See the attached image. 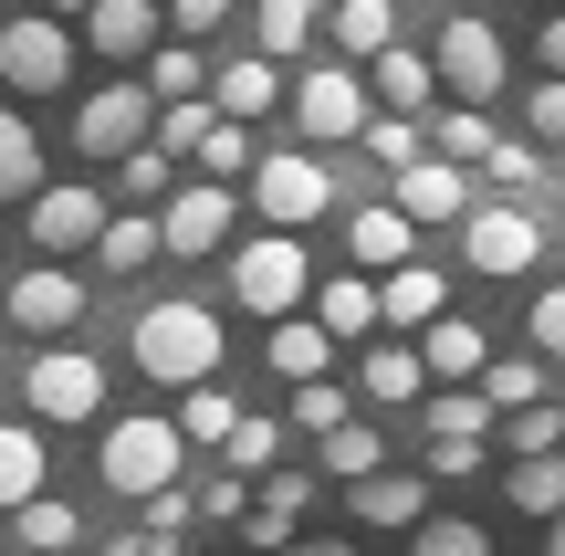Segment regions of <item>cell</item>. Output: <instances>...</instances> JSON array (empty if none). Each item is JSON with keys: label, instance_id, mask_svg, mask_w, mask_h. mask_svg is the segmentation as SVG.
Returning <instances> with one entry per match:
<instances>
[{"label": "cell", "instance_id": "6da1fadb", "mask_svg": "<svg viewBox=\"0 0 565 556\" xmlns=\"http://www.w3.org/2000/svg\"><path fill=\"white\" fill-rule=\"evenodd\" d=\"M126 347H137V368L158 378V389H200V378H221V315L189 305V294H168V305L137 315Z\"/></svg>", "mask_w": 565, "mask_h": 556}, {"label": "cell", "instance_id": "7a4b0ae2", "mask_svg": "<svg viewBox=\"0 0 565 556\" xmlns=\"http://www.w3.org/2000/svg\"><path fill=\"white\" fill-rule=\"evenodd\" d=\"M303 284H315V263H303L294 231H263V242L231 252V294H242L252 315H294V305H303Z\"/></svg>", "mask_w": 565, "mask_h": 556}, {"label": "cell", "instance_id": "3957f363", "mask_svg": "<svg viewBox=\"0 0 565 556\" xmlns=\"http://www.w3.org/2000/svg\"><path fill=\"white\" fill-rule=\"evenodd\" d=\"M429 74H440L461 105H492V95H503V32H492L482 11H450V21H440V53H429Z\"/></svg>", "mask_w": 565, "mask_h": 556}, {"label": "cell", "instance_id": "277c9868", "mask_svg": "<svg viewBox=\"0 0 565 556\" xmlns=\"http://www.w3.org/2000/svg\"><path fill=\"white\" fill-rule=\"evenodd\" d=\"M252 210H263L273 231H303V221H324V210H335V179H324L303 147H282V158H252Z\"/></svg>", "mask_w": 565, "mask_h": 556}, {"label": "cell", "instance_id": "5b68a950", "mask_svg": "<svg viewBox=\"0 0 565 556\" xmlns=\"http://www.w3.org/2000/svg\"><path fill=\"white\" fill-rule=\"evenodd\" d=\"M179 462H189L179 420H116L105 431V483L116 494H158V483H179Z\"/></svg>", "mask_w": 565, "mask_h": 556}, {"label": "cell", "instance_id": "8992f818", "mask_svg": "<svg viewBox=\"0 0 565 556\" xmlns=\"http://www.w3.org/2000/svg\"><path fill=\"white\" fill-rule=\"evenodd\" d=\"M63 74H74V32H63L53 11L0 21V84H11V95H53Z\"/></svg>", "mask_w": 565, "mask_h": 556}, {"label": "cell", "instance_id": "52a82bcc", "mask_svg": "<svg viewBox=\"0 0 565 556\" xmlns=\"http://www.w3.org/2000/svg\"><path fill=\"white\" fill-rule=\"evenodd\" d=\"M461 252H471V273H492V284H503V273H534V252H545V221H534V210H461Z\"/></svg>", "mask_w": 565, "mask_h": 556}, {"label": "cell", "instance_id": "ba28073f", "mask_svg": "<svg viewBox=\"0 0 565 556\" xmlns=\"http://www.w3.org/2000/svg\"><path fill=\"white\" fill-rule=\"evenodd\" d=\"M21 399H32L42 420H95V410H105V368H95L84 347H42L32 378H21Z\"/></svg>", "mask_w": 565, "mask_h": 556}, {"label": "cell", "instance_id": "9c48e42d", "mask_svg": "<svg viewBox=\"0 0 565 556\" xmlns=\"http://www.w3.org/2000/svg\"><path fill=\"white\" fill-rule=\"evenodd\" d=\"M231 242V179H200V189H168V210H158V252H221Z\"/></svg>", "mask_w": 565, "mask_h": 556}, {"label": "cell", "instance_id": "30bf717a", "mask_svg": "<svg viewBox=\"0 0 565 556\" xmlns=\"http://www.w3.org/2000/svg\"><path fill=\"white\" fill-rule=\"evenodd\" d=\"M147 116H158V95H147V84H105V95H84L74 147H84V158H126V147L147 137Z\"/></svg>", "mask_w": 565, "mask_h": 556}, {"label": "cell", "instance_id": "8fae6325", "mask_svg": "<svg viewBox=\"0 0 565 556\" xmlns=\"http://www.w3.org/2000/svg\"><path fill=\"white\" fill-rule=\"evenodd\" d=\"M294 126H303V137H356V126H366V84L356 74H345V63H315V74H303L294 84Z\"/></svg>", "mask_w": 565, "mask_h": 556}, {"label": "cell", "instance_id": "7c38bea8", "mask_svg": "<svg viewBox=\"0 0 565 556\" xmlns=\"http://www.w3.org/2000/svg\"><path fill=\"white\" fill-rule=\"evenodd\" d=\"M95 231H105V200H95L84 179H53V189H32V242H42V252H84Z\"/></svg>", "mask_w": 565, "mask_h": 556}, {"label": "cell", "instance_id": "4fadbf2b", "mask_svg": "<svg viewBox=\"0 0 565 556\" xmlns=\"http://www.w3.org/2000/svg\"><path fill=\"white\" fill-rule=\"evenodd\" d=\"M0 305H11V326H32V336H63L84 315V284L63 263H42V273H21V284H0Z\"/></svg>", "mask_w": 565, "mask_h": 556}, {"label": "cell", "instance_id": "5bb4252c", "mask_svg": "<svg viewBox=\"0 0 565 556\" xmlns=\"http://www.w3.org/2000/svg\"><path fill=\"white\" fill-rule=\"evenodd\" d=\"M74 21H84V42H95V53H105V63H137V53H147V42H158V32H168V21H158V0H84V11H74Z\"/></svg>", "mask_w": 565, "mask_h": 556}, {"label": "cell", "instance_id": "9a60e30c", "mask_svg": "<svg viewBox=\"0 0 565 556\" xmlns=\"http://www.w3.org/2000/svg\"><path fill=\"white\" fill-rule=\"evenodd\" d=\"M440 305H450V284H440V273L419 263V252L377 273V326H408V336H419V326H429V315H440Z\"/></svg>", "mask_w": 565, "mask_h": 556}, {"label": "cell", "instance_id": "2e32d148", "mask_svg": "<svg viewBox=\"0 0 565 556\" xmlns=\"http://www.w3.org/2000/svg\"><path fill=\"white\" fill-rule=\"evenodd\" d=\"M398 210H408V221H461V210H471V179L450 158H408L398 168Z\"/></svg>", "mask_w": 565, "mask_h": 556}, {"label": "cell", "instance_id": "e0dca14e", "mask_svg": "<svg viewBox=\"0 0 565 556\" xmlns=\"http://www.w3.org/2000/svg\"><path fill=\"white\" fill-rule=\"evenodd\" d=\"M345 252H356L366 273H387V263H408V252H419V221H408L398 200H387V210H356V221H345Z\"/></svg>", "mask_w": 565, "mask_h": 556}, {"label": "cell", "instance_id": "ac0fdd59", "mask_svg": "<svg viewBox=\"0 0 565 556\" xmlns=\"http://www.w3.org/2000/svg\"><path fill=\"white\" fill-rule=\"evenodd\" d=\"M482 326H471V315H429V326H419V368L429 378H482Z\"/></svg>", "mask_w": 565, "mask_h": 556}, {"label": "cell", "instance_id": "d6986e66", "mask_svg": "<svg viewBox=\"0 0 565 556\" xmlns=\"http://www.w3.org/2000/svg\"><path fill=\"white\" fill-rule=\"evenodd\" d=\"M273 95H282V74H273V53H242V63H221V74H210V105H221V116H273Z\"/></svg>", "mask_w": 565, "mask_h": 556}, {"label": "cell", "instance_id": "ffe728a7", "mask_svg": "<svg viewBox=\"0 0 565 556\" xmlns=\"http://www.w3.org/2000/svg\"><path fill=\"white\" fill-rule=\"evenodd\" d=\"M419 515H429V483L419 473H387V462L356 473V525H419Z\"/></svg>", "mask_w": 565, "mask_h": 556}, {"label": "cell", "instance_id": "44dd1931", "mask_svg": "<svg viewBox=\"0 0 565 556\" xmlns=\"http://www.w3.org/2000/svg\"><path fill=\"white\" fill-rule=\"evenodd\" d=\"M377 105H398V116H419L429 95H440V74H429V53H408V42H377Z\"/></svg>", "mask_w": 565, "mask_h": 556}, {"label": "cell", "instance_id": "7402d4cb", "mask_svg": "<svg viewBox=\"0 0 565 556\" xmlns=\"http://www.w3.org/2000/svg\"><path fill=\"white\" fill-rule=\"evenodd\" d=\"M95 252H105V273H147L158 263V210H105Z\"/></svg>", "mask_w": 565, "mask_h": 556}, {"label": "cell", "instance_id": "603a6c76", "mask_svg": "<svg viewBox=\"0 0 565 556\" xmlns=\"http://www.w3.org/2000/svg\"><path fill=\"white\" fill-rule=\"evenodd\" d=\"M273 368L282 378H324L335 368V336H324L315 315H273Z\"/></svg>", "mask_w": 565, "mask_h": 556}, {"label": "cell", "instance_id": "cb8c5ba5", "mask_svg": "<svg viewBox=\"0 0 565 556\" xmlns=\"http://www.w3.org/2000/svg\"><path fill=\"white\" fill-rule=\"evenodd\" d=\"M315 326L335 336V347H345V336H366V326H377V284H366V273H335V284L315 294Z\"/></svg>", "mask_w": 565, "mask_h": 556}, {"label": "cell", "instance_id": "d4e9b609", "mask_svg": "<svg viewBox=\"0 0 565 556\" xmlns=\"http://www.w3.org/2000/svg\"><path fill=\"white\" fill-rule=\"evenodd\" d=\"M11 536L32 546V556H63V546H84V515L53 504V494H32V504H11Z\"/></svg>", "mask_w": 565, "mask_h": 556}, {"label": "cell", "instance_id": "484cf974", "mask_svg": "<svg viewBox=\"0 0 565 556\" xmlns=\"http://www.w3.org/2000/svg\"><path fill=\"white\" fill-rule=\"evenodd\" d=\"M42 494V431H21V420H0V515L11 504Z\"/></svg>", "mask_w": 565, "mask_h": 556}, {"label": "cell", "instance_id": "4316f807", "mask_svg": "<svg viewBox=\"0 0 565 556\" xmlns=\"http://www.w3.org/2000/svg\"><path fill=\"white\" fill-rule=\"evenodd\" d=\"M503 494L524 504V515H555V504H565V452H513Z\"/></svg>", "mask_w": 565, "mask_h": 556}, {"label": "cell", "instance_id": "83f0119b", "mask_svg": "<svg viewBox=\"0 0 565 556\" xmlns=\"http://www.w3.org/2000/svg\"><path fill=\"white\" fill-rule=\"evenodd\" d=\"M32 189H42V137L0 105V200H32Z\"/></svg>", "mask_w": 565, "mask_h": 556}, {"label": "cell", "instance_id": "f1b7e54d", "mask_svg": "<svg viewBox=\"0 0 565 556\" xmlns=\"http://www.w3.org/2000/svg\"><path fill=\"white\" fill-rule=\"evenodd\" d=\"M315 11L324 0H252V42H263V53H303V42H315Z\"/></svg>", "mask_w": 565, "mask_h": 556}, {"label": "cell", "instance_id": "f546056e", "mask_svg": "<svg viewBox=\"0 0 565 556\" xmlns=\"http://www.w3.org/2000/svg\"><path fill=\"white\" fill-rule=\"evenodd\" d=\"M366 399H387V410H408V399L429 389V368H419V347H377L366 357V378H356Z\"/></svg>", "mask_w": 565, "mask_h": 556}, {"label": "cell", "instance_id": "4dcf8cb0", "mask_svg": "<svg viewBox=\"0 0 565 556\" xmlns=\"http://www.w3.org/2000/svg\"><path fill=\"white\" fill-rule=\"evenodd\" d=\"M147 95H210V63L189 53V42H147Z\"/></svg>", "mask_w": 565, "mask_h": 556}, {"label": "cell", "instance_id": "1f68e13d", "mask_svg": "<svg viewBox=\"0 0 565 556\" xmlns=\"http://www.w3.org/2000/svg\"><path fill=\"white\" fill-rule=\"evenodd\" d=\"M231 420H242V399H231L221 378H200V389L179 399V441H210V452H221V431H231Z\"/></svg>", "mask_w": 565, "mask_h": 556}, {"label": "cell", "instance_id": "d6a6232c", "mask_svg": "<svg viewBox=\"0 0 565 556\" xmlns=\"http://www.w3.org/2000/svg\"><path fill=\"white\" fill-rule=\"evenodd\" d=\"M408 556H492V536L471 515H419L408 525Z\"/></svg>", "mask_w": 565, "mask_h": 556}, {"label": "cell", "instance_id": "836d02e7", "mask_svg": "<svg viewBox=\"0 0 565 556\" xmlns=\"http://www.w3.org/2000/svg\"><path fill=\"white\" fill-rule=\"evenodd\" d=\"M377 42H398V11L387 0H335V53H377Z\"/></svg>", "mask_w": 565, "mask_h": 556}, {"label": "cell", "instance_id": "e575fe53", "mask_svg": "<svg viewBox=\"0 0 565 556\" xmlns=\"http://www.w3.org/2000/svg\"><path fill=\"white\" fill-rule=\"evenodd\" d=\"M189 158H200L210 179H242V168H252V126H242V116H210V126H200V147H189Z\"/></svg>", "mask_w": 565, "mask_h": 556}, {"label": "cell", "instance_id": "d590c367", "mask_svg": "<svg viewBox=\"0 0 565 556\" xmlns=\"http://www.w3.org/2000/svg\"><path fill=\"white\" fill-rule=\"evenodd\" d=\"M419 420H429V441H482L492 431V399L482 389H450V399H429Z\"/></svg>", "mask_w": 565, "mask_h": 556}, {"label": "cell", "instance_id": "8d00e7d4", "mask_svg": "<svg viewBox=\"0 0 565 556\" xmlns=\"http://www.w3.org/2000/svg\"><path fill=\"white\" fill-rule=\"evenodd\" d=\"M492 420H503V452H555V441H565L555 399H524V410H492Z\"/></svg>", "mask_w": 565, "mask_h": 556}, {"label": "cell", "instance_id": "74e56055", "mask_svg": "<svg viewBox=\"0 0 565 556\" xmlns=\"http://www.w3.org/2000/svg\"><path fill=\"white\" fill-rule=\"evenodd\" d=\"M377 431H366V420H335V431H324V473H335V483H356V473H377Z\"/></svg>", "mask_w": 565, "mask_h": 556}, {"label": "cell", "instance_id": "f35d334b", "mask_svg": "<svg viewBox=\"0 0 565 556\" xmlns=\"http://www.w3.org/2000/svg\"><path fill=\"white\" fill-rule=\"evenodd\" d=\"M440 158L450 168H482L492 158V116H482V105H450V116H440Z\"/></svg>", "mask_w": 565, "mask_h": 556}, {"label": "cell", "instance_id": "ab89813d", "mask_svg": "<svg viewBox=\"0 0 565 556\" xmlns=\"http://www.w3.org/2000/svg\"><path fill=\"white\" fill-rule=\"evenodd\" d=\"M221 452H231V473H273V452H282V420H231V431H221Z\"/></svg>", "mask_w": 565, "mask_h": 556}, {"label": "cell", "instance_id": "60d3db41", "mask_svg": "<svg viewBox=\"0 0 565 556\" xmlns=\"http://www.w3.org/2000/svg\"><path fill=\"white\" fill-rule=\"evenodd\" d=\"M482 399L492 410H524V399H545V368H534V357H503V368H492L482 357Z\"/></svg>", "mask_w": 565, "mask_h": 556}, {"label": "cell", "instance_id": "b9f144b4", "mask_svg": "<svg viewBox=\"0 0 565 556\" xmlns=\"http://www.w3.org/2000/svg\"><path fill=\"white\" fill-rule=\"evenodd\" d=\"M356 137H366V158H387V168H408V158H419V126H408L398 105H387V116H366Z\"/></svg>", "mask_w": 565, "mask_h": 556}, {"label": "cell", "instance_id": "7bdbcfd3", "mask_svg": "<svg viewBox=\"0 0 565 556\" xmlns=\"http://www.w3.org/2000/svg\"><path fill=\"white\" fill-rule=\"evenodd\" d=\"M294 420H303V431H335V420H345V389H335V378H294Z\"/></svg>", "mask_w": 565, "mask_h": 556}, {"label": "cell", "instance_id": "ee69618b", "mask_svg": "<svg viewBox=\"0 0 565 556\" xmlns=\"http://www.w3.org/2000/svg\"><path fill=\"white\" fill-rule=\"evenodd\" d=\"M116 168H126V200H158V189H168V147H147V137L126 147Z\"/></svg>", "mask_w": 565, "mask_h": 556}, {"label": "cell", "instance_id": "f6af8a7d", "mask_svg": "<svg viewBox=\"0 0 565 556\" xmlns=\"http://www.w3.org/2000/svg\"><path fill=\"white\" fill-rule=\"evenodd\" d=\"M534 137H545L555 158H565V74H545V84H534Z\"/></svg>", "mask_w": 565, "mask_h": 556}, {"label": "cell", "instance_id": "bcb514c9", "mask_svg": "<svg viewBox=\"0 0 565 556\" xmlns=\"http://www.w3.org/2000/svg\"><path fill=\"white\" fill-rule=\"evenodd\" d=\"M221 21H231V0H168V32H179V42L221 32Z\"/></svg>", "mask_w": 565, "mask_h": 556}, {"label": "cell", "instance_id": "7dc6e473", "mask_svg": "<svg viewBox=\"0 0 565 556\" xmlns=\"http://www.w3.org/2000/svg\"><path fill=\"white\" fill-rule=\"evenodd\" d=\"M534 347H545V357H565V284H545V294H534Z\"/></svg>", "mask_w": 565, "mask_h": 556}, {"label": "cell", "instance_id": "c3c4849f", "mask_svg": "<svg viewBox=\"0 0 565 556\" xmlns=\"http://www.w3.org/2000/svg\"><path fill=\"white\" fill-rule=\"evenodd\" d=\"M482 168H492L503 189H534V168H545V158H534V147H503V137H492V158H482Z\"/></svg>", "mask_w": 565, "mask_h": 556}, {"label": "cell", "instance_id": "681fc988", "mask_svg": "<svg viewBox=\"0 0 565 556\" xmlns=\"http://www.w3.org/2000/svg\"><path fill=\"white\" fill-rule=\"evenodd\" d=\"M189 504H200V515H210V525H231V515H242V504H252V494H242V473H221V483H200V494H189Z\"/></svg>", "mask_w": 565, "mask_h": 556}, {"label": "cell", "instance_id": "f907efd6", "mask_svg": "<svg viewBox=\"0 0 565 556\" xmlns=\"http://www.w3.org/2000/svg\"><path fill=\"white\" fill-rule=\"evenodd\" d=\"M263 504L273 515H303V504H315V473H263Z\"/></svg>", "mask_w": 565, "mask_h": 556}, {"label": "cell", "instance_id": "816d5d0a", "mask_svg": "<svg viewBox=\"0 0 565 556\" xmlns=\"http://www.w3.org/2000/svg\"><path fill=\"white\" fill-rule=\"evenodd\" d=\"M429 473H440V483H461V473H482V441H429Z\"/></svg>", "mask_w": 565, "mask_h": 556}, {"label": "cell", "instance_id": "f5cc1de1", "mask_svg": "<svg viewBox=\"0 0 565 556\" xmlns=\"http://www.w3.org/2000/svg\"><path fill=\"white\" fill-rule=\"evenodd\" d=\"M242 515H252V546H263V556L294 546V515H273V504H242Z\"/></svg>", "mask_w": 565, "mask_h": 556}, {"label": "cell", "instance_id": "db71d44e", "mask_svg": "<svg viewBox=\"0 0 565 556\" xmlns=\"http://www.w3.org/2000/svg\"><path fill=\"white\" fill-rule=\"evenodd\" d=\"M534 53H545V74H565V11L545 21V42H534Z\"/></svg>", "mask_w": 565, "mask_h": 556}, {"label": "cell", "instance_id": "11a10c76", "mask_svg": "<svg viewBox=\"0 0 565 556\" xmlns=\"http://www.w3.org/2000/svg\"><path fill=\"white\" fill-rule=\"evenodd\" d=\"M273 556H356V546H273Z\"/></svg>", "mask_w": 565, "mask_h": 556}, {"label": "cell", "instance_id": "9f6ffc18", "mask_svg": "<svg viewBox=\"0 0 565 556\" xmlns=\"http://www.w3.org/2000/svg\"><path fill=\"white\" fill-rule=\"evenodd\" d=\"M545 525H555V536H545V556H565V504H555V515H545Z\"/></svg>", "mask_w": 565, "mask_h": 556}, {"label": "cell", "instance_id": "6f0895ef", "mask_svg": "<svg viewBox=\"0 0 565 556\" xmlns=\"http://www.w3.org/2000/svg\"><path fill=\"white\" fill-rule=\"evenodd\" d=\"M42 11H53V21H74V11H84V0H42Z\"/></svg>", "mask_w": 565, "mask_h": 556}, {"label": "cell", "instance_id": "680465c9", "mask_svg": "<svg viewBox=\"0 0 565 556\" xmlns=\"http://www.w3.org/2000/svg\"><path fill=\"white\" fill-rule=\"evenodd\" d=\"M63 556H126V546H63Z\"/></svg>", "mask_w": 565, "mask_h": 556}]
</instances>
